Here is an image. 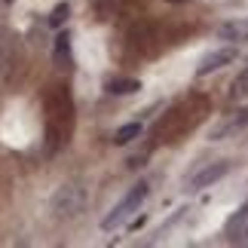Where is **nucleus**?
Masks as SVG:
<instances>
[{
	"label": "nucleus",
	"instance_id": "1",
	"mask_svg": "<svg viewBox=\"0 0 248 248\" xmlns=\"http://www.w3.org/2000/svg\"><path fill=\"white\" fill-rule=\"evenodd\" d=\"M144 196H147V184H138V187H132L126 196L120 199L117 205L110 208V215H104V221H101V230H117V227L126 224V217L129 215H135L138 212V205L144 202Z\"/></svg>",
	"mask_w": 248,
	"mask_h": 248
},
{
	"label": "nucleus",
	"instance_id": "2",
	"mask_svg": "<svg viewBox=\"0 0 248 248\" xmlns=\"http://www.w3.org/2000/svg\"><path fill=\"white\" fill-rule=\"evenodd\" d=\"M83 205H86V190L77 187V184H64V187H59V193L52 196V212L59 217L80 215Z\"/></svg>",
	"mask_w": 248,
	"mask_h": 248
},
{
	"label": "nucleus",
	"instance_id": "3",
	"mask_svg": "<svg viewBox=\"0 0 248 248\" xmlns=\"http://www.w3.org/2000/svg\"><path fill=\"white\" fill-rule=\"evenodd\" d=\"M227 171H230V163H215V166H205L199 175L190 178V190H202V187H212L215 181H221Z\"/></svg>",
	"mask_w": 248,
	"mask_h": 248
},
{
	"label": "nucleus",
	"instance_id": "4",
	"mask_svg": "<svg viewBox=\"0 0 248 248\" xmlns=\"http://www.w3.org/2000/svg\"><path fill=\"white\" fill-rule=\"evenodd\" d=\"M236 59V49H215V52H208L202 62H199V68H196V74L199 77H205V74H212V71H217V68H224V64H230Z\"/></svg>",
	"mask_w": 248,
	"mask_h": 248
},
{
	"label": "nucleus",
	"instance_id": "5",
	"mask_svg": "<svg viewBox=\"0 0 248 248\" xmlns=\"http://www.w3.org/2000/svg\"><path fill=\"white\" fill-rule=\"evenodd\" d=\"M55 64H59V68H68L71 64V37L68 34L55 37Z\"/></svg>",
	"mask_w": 248,
	"mask_h": 248
},
{
	"label": "nucleus",
	"instance_id": "6",
	"mask_svg": "<svg viewBox=\"0 0 248 248\" xmlns=\"http://www.w3.org/2000/svg\"><path fill=\"white\" fill-rule=\"evenodd\" d=\"M248 221V199H245V205L239 208V212H236L233 217H230V221H227V227H224V236H227V239H236V233H239L242 230V224Z\"/></svg>",
	"mask_w": 248,
	"mask_h": 248
},
{
	"label": "nucleus",
	"instance_id": "7",
	"mask_svg": "<svg viewBox=\"0 0 248 248\" xmlns=\"http://www.w3.org/2000/svg\"><path fill=\"white\" fill-rule=\"evenodd\" d=\"M141 135V123H126V126L117 129V135H113V144H129V141H135Z\"/></svg>",
	"mask_w": 248,
	"mask_h": 248
},
{
	"label": "nucleus",
	"instance_id": "8",
	"mask_svg": "<svg viewBox=\"0 0 248 248\" xmlns=\"http://www.w3.org/2000/svg\"><path fill=\"white\" fill-rule=\"evenodd\" d=\"M221 37H224V40H248V22L224 25V28H221Z\"/></svg>",
	"mask_w": 248,
	"mask_h": 248
},
{
	"label": "nucleus",
	"instance_id": "9",
	"mask_svg": "<svg viewBox=\"0 0 248 248\" xmlns=\"http://www.w3.org/2000/svg\"><path fill=\"white\" fill-rule=\"evenodd\" d=\"M135 89H141V83H138V80H126V77L108 83V92H110V95H129V92H135Z\"/></svg>",
	"mask_w": 248,
	"mask_h": 248
},
{
	"label": "nucleus",
	"instance_id": "10",
	"mask_svg": "<svg viewBox=\"0 0 248 248\" xmlns=\"http://www.w3.org/2000/svg\"><path fill=\"white\" fill-rule=\"evenodd\" d=\"M6 68H9V37H6L3 28H0V74Z\"/></svg>",
	"mask_w": 248,
	"mask_h": 248
},
{
	"label": "nucleus",
	"instance_id": "11",
	"mask_svg": "<svg viewBox=\"0 0 248 248\" xmlns=\"http://www.w3.org/2000/svg\"><path fill=\"white\" fill-rule=\"evenodd\" d=\"M68 13H71V9H68V3H59V6L52 9V16H49V25H55V28H59V25L64 22V18H68Z\"/></svg>",
	"mask_w": 248,
	"mask_h": 248
},
{
	"label": "nucleus",
	"instance_id": "12",
	"mask_svg": "<svg viewBox=\"0 0 248 248\" xmlns=\"http://www.w3.org/2000/svg\"><path fill=\"white\" fill-rule=\"evenodd\" d=\"M233 95H248V74L233 83Z\"/></svg>",
	"mask_w": 248,
	"mask_h": 248
},
{
	"label": "nucleus",
	"instance_id": "13",
	"mask_svg": "<svg viewBox=\"0 0 248 248\" xmlns=\"http://www.w3.org/2000/svg\"><path fill=\"white\" fill-rule=\"evenodd\" d=\"M110 6H113L110 0H98V16H101V18H110V16H113Z\"/></svg>",
	"mask_w": 248,
	"mask_h": 248
},
{
	"label": "nucleus",
	"instance_id": "14",
	"mask_svg": "<svg viewBox=\"0 0 248 248\" xmlns=\"http://www.w3.org/2000/svg\"><path fill=\"white\" fill-rule=\"evenodd\" d=\"M242 126H248V108L239 113V117H236L233 123H230V129H242Z\"/></svg>",
	"mask_w": 248,
	"mask_h": 248
},
{
	"label": "nucleus",
	"instance_id": "15",
	"mask_svg": "<svg viewBox=\"0 0 248 248\" xmlns=\"http://www.w3.org/2000/svg\"><path fill=\"white\" fill-rule=\"evenodd\" d=\"M169 3H184V0H169Z\"/></svg>",
	"mask_w": 248,
	"mask_h": 248
}]
</instances>
